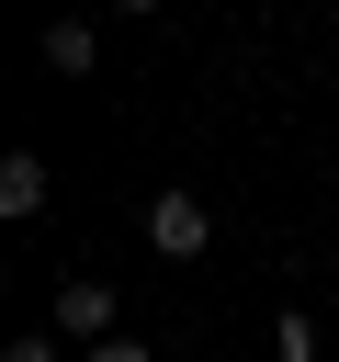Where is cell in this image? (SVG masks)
Here are the masks:
<instances>
[{
	"label": "cell",
	"mask_w": 339,
	"mask_h": 362,
	"mask_svg": "<svg viewBox=\"0 0 339 362\" xmlns=\"http://www.w3.org/2000/svg\"><path fill=\"white\" fill-rule=\"evenodd\" d=\"M56 328H68V339H90V351H102V339H124V328H113V283H56Z\"/></svg>",
	"instance_id": "cell-2"
},
{
	"label": "cell",
	"mask_w": 339,
	"mask_h": 362,
	"mask_svg": "<svg viewBox=\"0 0 339 362\" xmlns=\"http://www.w3.org/2000/svg\"><path fill=\"white\" fill-rule=\"evenodd\" d=\"M90 57H102V34H90V23H45V68H56V79H79Z\"/></svg>",
	"instance_id": "cell-4"
},
{
	"label": "cell",
	"mask_w": 339,
	"mask_h": 362,
	"mask_svg": "<svg viewBox=\"0 0 339 362\" xmlns=\"http://www.w3.org/2000/svg\"><path fill=\"white\" fill-rule=\"evenodd\" d=\"M0 362H56V339H11V351H0Z\"/></svg>",
	"instance_id": "cell-7"
},
{
	"label": "cell",
	"mask_w": 339,
	"mask_h": 362,
	"mask_svg": "<svg viewBox=\"0 0 339 362\" xmlns=\"http://www.w3.org/2000/svg\"><path fill=\"white\" fill-rule=\"evenodd\" d=\"M271 362H316V317H305V305L271 317Z\"/></svg>",
	"instance_id": "cell-5"
},
{
	"label": "cell",
	"mask_w": 339,
	"mask_h": 362,
	"mask_svg": "<svg viewBox=\"0 0 339 362\" xmlns=\"http://www.w3.org/2000/svg\"><path fill=\"white\" fill-rule=\"evenodd\" d=\"M203 238H215V204L181 192V181H158V192H147V249H158V260H192Z\"/></svg>",
	"instance_id": "cell-1"
},
{
	"label": "cell",
	"mask_w": 339,
	"mask_h": 362,
	"mask_svg": "<svg viewBox=\"0 0 339 362\" xmlns=\"http://www.w3.org/2000/svg\"><path fill=\"white\" fill-rule=\"evenodd\" d=\"M0 215H45V158H34V147L0 158Z\"/></svg>",
	"instance_id": "cell-3"
},
{
	"label": "cell",
	"mask_w": 339,
	"mask_h": 362,
	"mask_svg": "<svg viewBox=\"0 0 339 362\" xmlns=\"http://www.w3.org/2000/svg\"><path fill=\"white\" fill-rule=\"evenodd\" d=\"M79 362H158L147 339H102V351H79Z\"/></svg>",
	"instance_id": "cell-6"
}]
</instances>
